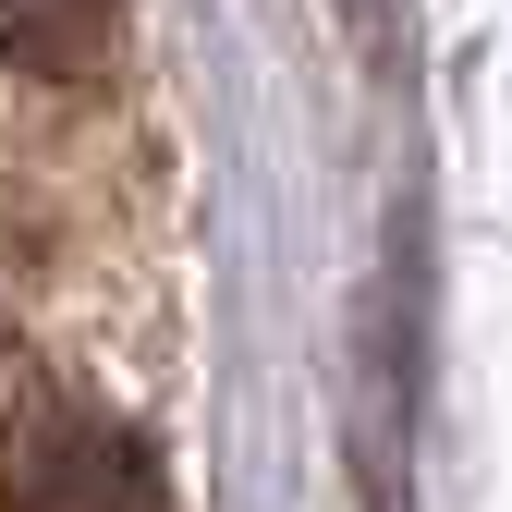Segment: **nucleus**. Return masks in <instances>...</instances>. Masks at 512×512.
Returning <instances> with one entry per match:
<instances>
[{
    "mask_svg": "<svg viewBox=\"0 0 512 512\" xmlns=\"http://www.w3.org/2000/svg\"><path fill=\"white\" fill-rule=\"evenodd\" d=\"M0 512H171V476L110 391L25 378L0 415Z\"/></svg>",
    "mask_w": 512,
    "mask_h": 512,
    "instance_id": "nucleus-1",
    "label": "nucleus"
},
{
    "mask_svg": "<svg viewBox=\"0 0 512 512\" xmlns=\"http://www.w3.org/2000/svg\"><path fill=\"white\" fill-rule=\"evenodd\" d=\"M110 61V0H0V74L74 86Z\"/></svg>",
    "mask_w": 512,
    "mask_h": 512,
    "instance_id": "nucleus-2",
    "label": "nucleus"
}]
</instances>
